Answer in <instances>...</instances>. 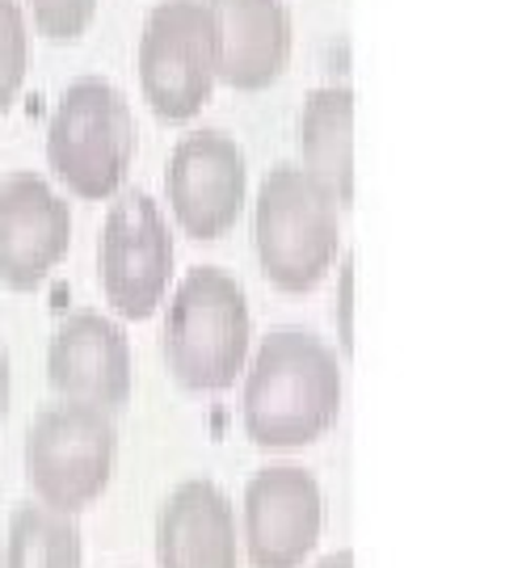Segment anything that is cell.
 Instances as JSON below:
<instances>
[{"label":"cell","mask_w":505,"mask_h":568,"mask_svg":"<svg viewBox=\"0 0 505 568\" xmlns=\"http://www.w3.org/2000/svg\"><path fill=\"white\" fill-rule=\"evenodd\" d=\"M244 434L265 450L316 443L342 413L337 354L303 328L270 333L244 375Z\"/></svg>","instance_id":"obj_1"},{"label":"cell","mask_w":505,"mask_h":568,"mask_svg":"<svg viewBox=\"0 0 505 568\" xmlns=\"http://www.w3.org/2000/svg\"><path fill=\"white\" fill-rule=\"evenodd\" d=\"M253 316L241 283L220 265H199L182 278L164 316V363L190 392H223L249 358Z\"/></svg>","instance_id":"obj_2"},{"label":"cell","mask_w":505,"mask_h":568,"mask_svg":"<svg viewBox=\"0 0 505 568\" xmlns=\"http://www.w3.org/2000/svg\"><path fill=\"white\" fill-rule=\"evenodd\" d=\"M333 194L300 164H279L265 173L253 206V244L262 274L279 291L303 295L337 262L342 224Z\"/></svg>","instance_id":"obj_3"},{"label":"cell","mask_w":505,"mask_h":568,"mask_svg":"<svg viewBox=\"0 0 505 568\" xmlns=\"http://www.w3.org/2000/svg\"><path fill=\"white\" fill-rule=\"evenodd\" d=\"M135 161V114L101 77H81L63 89L47 122V164L77 199L101 203L119 194Z\"/></svg>","instance_id":"obj_4"},{"label":"cell","mask_w":505,"mask_h":568,"mask_svg":"<svg viewBox=\"0 0 505 568\" xmlns=\"http://www.w3.org/2000/svg\"><path fill=\"white\" fill-rule=\"evenodd\" d=\"M119 455V429L105 408L60 400L42 408L26 429V480L42 506L81 514L93 506Z\"/></svg>","instance_id":"obj_5"},{"label":"cell","mask_w":505,"mask_h":568,"mask_svg":"<svg viewBox=\"0 0 505 568\" xmlns=\"http://www.w3.org/2000/svg\"><path fill=\"white\" fill-rule=\"evenodd\" d=\"M220 81L215 26L206 0H161L140 34L143 102L164 122H190Z\"/></svg>","instance_id":"obj_6"},{"label":"cell","mask_w":505,"mask_h":568,"mask_svg":"<svg viewBox=\"0 0 505 568\" xmlns=\"http://www.w3.org/2000/svg\"><path fill=\"white\" fill-rule=\"evenodd\" d=\"M98 274L110 307L127 321H148L164 304L173 274V236L152 194L127 190L114 199L101 224Z\"/></svg>","instance_id":"obj_7"},{"label":"cell","mask_w":505,"mask_h":568,"mask_svg":"<svg viewBox=\"0 0 505 568\" xmlns=\"http://www.w3.org/2000/svg\"><path fill=\"white\" fill-rule=\"evenodd\" d=\"M244 185H249V169H244L241 143L223 131L182 135L164 169L169 206L182 232L194 241H220L223 232H232V224L241 220Z\"/></svg>","instance_id":"obj_8"},{"label":"cell","mask_w":505,"mask_h":568,"mask_svg":"<svg viewBox=\"0 0 505 568\" xmlns=\"http://www.w3.org/2000/svg\"><path fill=\"white\" fill-rule=\"evenodd\" d=\"M324 527V497L312 471L262 467L244 488L241 539L253 568H300Z\"/></svg>","instance_id":"obj_9"},{"label":"cell","mask_w":505,"mask_h":568,"mask_svg":"<svg viewBox=\"0 0 505 568\" xmlns=\"http://www.w3.org/2000/svg\"><path fill=\"white\" fill-rule=\"evenodd\" d=\"M72 244V211L39 173H9L0 182V283L34 291Z\"/></svg>","instance_id":"obj_10"},{"label":"cell","mask_w":505,"mask_h":568,"mask_svg":"<svg viewBox=\"0 0 505 568\" xmlns=\"http://www.w3.org/2000/svg\"><path fill=\"white\" fill-rule=\"evenodd\" d=\"M47 379L63 400L114 413L131 400V345L101 312H72L47 349Z\"/></svg>","instance_id":"obj_11"},{"label":"cell","mask_w":505,"mask_h":568,"mask_svg":"<svg viewBox=\"0 0 505 568\" xmlns=\"http://www.w3.org/2000/svg\"><path fill=\"white\" fill-rule=\"evenodd\" d=\"M215 26L220 81L241 93L270 89L291 63V13L283 0H206Z\"/></svg>","instance_id":"obj_12"},{"label":"cell","mask_w":505,"mask_h":568,"mask_svg":"<svg viewBox=\"0 0 505 568\" xmlns=\"http://www.w3.org/2000/svg\"><path fill=\"white\" fill-rule=\"evenodd\" d=\"M161 568H236V509L211 480H185L156 514Z\"/></svg>","instance_id":"obj_13"},{"label":"cell","mask_w":505,"mask_h":568,"mask_svg":"<svg viewBox=\"0 0 505 568\" xmlns=\"http://www.w3.org/2000/svg\"><path fill=\"white\" fill-rule=\"evenodd\" d=\"M300 156L337 206L354 203V89L321 84L300 110Z\"/></svg>","instance_id":"obj_14"},{"label":"cell","mask_w":505,"mask_h":568,"mask_svg":"<svg viewBox=\"0 0 505 568\" xmlns=\"http://www.w3.org/2000/svg\"><path fill=\"white\" fill-rule=\"evenodd\" d=\"M4 568H81V527L72 514L26 501L9 514Z\"/></svg>","instance_id":"obj_15"},{"label":"cell","mask_w":505,"mask_h":568,"mask_svg":"<svg viewBox=\"0 0 505 568\" xmlns=\"http://www.w3.org/2000/svg\"><path fill=\"white\" fill-rule=\"evenodd\" d=\"M30 63V26L18 0H0V114L18 102Z\"/></svg>","instance_id":"obj_16"},{"label":"cell","mask_w":505,"mask_h":568,"mask_svg":"<svg viewBox=\"0 0 505 568\" xmlns=\"http://www.w3.org/2000/svg\"><path fill=\"white\" fill-rule=\"evenodd\" d=\"M34 30L51 42H72L98 18V0H26Z\"/></svg>","instance_id":"obj_17"},{"label":"cell","mask_w":505,"mask_h":568,"mask_svg":"<svg viewBox=\"0 0 505 568\" xmlns=\"http://www.w3.org/2000/svg\"><path fill=\"white\" fill-rule=\"evenodd\" d=\"M337 342H342V354L354 349V257L345 253L342 265H337Z\"/></svg>","instance_id":"obj_18"},{"label":"cell","mask_w":505,"mask_h":568,"mask_svg":"<svg viewBox=\"0 0 505 568\" xmlns=\"http://www.w3.org/2000/svg\"><path fill=\"white\" fill-rule=\"evenodd\" d=\"M9 387H13V375H9V349L0 342V426H4V413H9Z\"/></svg>","instance_id":"obj_19"},{"label":"cell","mask_w":505,"mask_h":568,"mask_svg":"<svg viewBox=\"0 0 505 568\" xmlns=\"http://www.w3.org/2000/svg\"><path fill=\"white\" fill-rule=\"evenodd\" d=\"M316 568H354V551H333V556H324Z\"/></svg>","instance_id":"obj_20"}]
</instances>
